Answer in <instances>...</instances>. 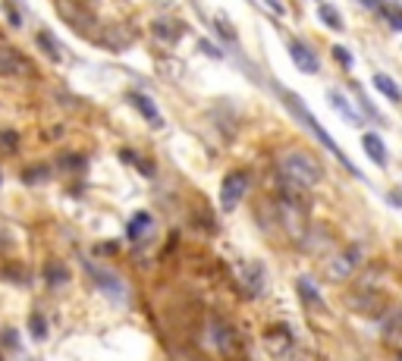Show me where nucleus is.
Masks as SVG:
<instances>
[{
  "label": "nucleus",
  "mask_w": 402,
  "mask_h": 361,
  "mask_svg": "<svg viewBox=\"0 0 402 361\" xmlns=\"http://www.w3.org/2000/svg\"><path fill=\"white\" fill-rule=\"evenodd\" d=\"M277 214H280V223L286 226L289 239H295V242H305L308 226H311V223H308V195H305V189H299V185H289V183L280 185Z\"/></svg>",
  "instance_id": "f257e3e1"
},
{
  "label": "nucleus",
  "mask_w": 402,
  "mask_h": 361,
  "mask_svg": "<svg viewBox=\"0 0 402 361\" xmlns=\"http://www.w3.org/2000/svg\"><path fill=\"white\" fill-rule=\"evenodd\" d=\"M277 170H280V176H283V183L299 185V189H311V185H318L320 179H324L320 160L314 154H308V151H299V148L283 151Z\"/></svg>",
  "instance_id": "f03ea898"
},
{
  "label": "nucleus",
  "mask_w": 402,
  "mask_h": 361,
  "mask_svg": "<svg viewBox=\"0 0 402 361\" xmlns=\"http://www.w3.org/2000/svg\"><path fill=\"white\" fill-rule=\"evenodd\" d=\"M264 349L273 355V361H314L311 352L302 349L295 333L289 327H283V324L264 330Z\"/></svg>",
  "instance_id": "7ed1b4c3"
},
{
  "label": "nucleus",
  "mask_w": 402,
  "mask_h": 361,
  "mask_svg": "<svg viewBox=\"0 0 402 361\" xmlns=\"http://www.w3.org/2000/svg\"><path fill=\"white\" fill-rule=\"evenodd\" d=\"M283 101H286V104H289V107H293V110H295V116H299L302 123H305V126H308V129H311V132H314V136H318V142H320V145H324V148H327V151H330V154H336V157H340V160H342V167H346V170H349V173H355V176H358V167H352V160H349V157H346V154H342V151H340V148H336V142H334V138H330V132H327V129H324V126H320V123H318V120H314V116H311V110H308V107H305V101H302V98H299V95H293V91H283Z\"/></svg>",
  "instance_id": "20e7f679"
},
{
  "label": "nucleus",
  "mask_w": 402,
  "mask_h": 361,
  "mask_svg": "<svg viewBox=\"0 0 402 361\" xmlns=\"http://www.w3.org/2000/svg\"><path fill=\"white\" fill-rule=\"evenodd\" d=\"M361 264H365V242H352V246H346L334 261H330L327 277L330 279H349Z\"/></svg>",
  "instance_id": "39448f33"
},
{
  "label": "nucleus",
  "mask_w": 402,
  "mask_h": 361,
  "mask_svg": "<svg viewBox=\"0 0 402 361\" xmlns=\"http://www.w3.org/2000/svg\"><path fill=\"white\" fill-rule=\"evenodd\" d=\"M57 10H60V16L79 35H89V32H95V28H98L95 13H91L85 3H79V0H57Z\"/></svg>",
  "instance_id": "423d86ee"
},
{
  "label": "nucleus",
  "mask_w": 402,
  "mask_h": 361,
  "mask_svg": "<svg viewBox=\"0 0 402 361\" xmlns=\"http://www.w3.org/2000/svg\"><path fill=\"white\" fill-rule=\"evenodd\" d=\"M208 333H211V342H214V349H217L223 358H236L239 355V333L236 330L226 324L223 317H211V324H208Z\"/></svg>",
  "instance_id": "0eeeda50"
},
{
  "label": "nucleus",
  "mask_w": 402,
  "mask_h": 361,
  "mask_svg": "<svg viewBox=\"0 0 402 361\" xmlns=\"http://www.w3.org/2000/svg\"><path fill=\"white\" fill-rule=\"evenodd\" d=\"M246 192H248V173L246 170L226 173L223 185H220V205H223V211H232V207L242 201Z\"/></svg>",
  "instance_id": "6e6552de"
},
{
  "label": "nucleus",
  "mask_w": 402,
  "mask_h": 361,
  "mask_svg": "<svg viewBox=\"0 0 402 361\" xmlns=\"http://www.w3.org/2000/svg\"><path fill=\"white\" fill-rule=\"evenodd\" d=\"M85 273L95 279V286L101 289V293H107L110 299H120V302L126 299V283L116 277L113 270H107V267H101V264H85Z\"/></svg>",
  "instance_id": "1a4fd4ad"
},
{
  "label": "nucleus",
  "mask_w": 402,
  "mask_h": 361,
  "mask_svg": "<svg viewBox=\"0 0 402 361\" xmlns=\"http://www.w3.org/2000/svg\"><path fill=\"white\" fill-rule=\"evenodd\" d=\"M286 50H289L293 63L302 69V73H308V75H311V73H318V69H320L318 57H314V50L308 48V44H302V41H295V38H293V41H286Z\"/></svg>",
  "instance_id": "9d476101"
},
{
  "label": "nucleus",
  "mask_w": 402,
  "mask_h": 361,
  "mask_svg": "<svg viewBox=\"0 0 402 361\" xmlns=\"http://www.w3.org/2000/svg\"><path fill=\"white\" fill-rule=\"evenodd\" d=\"M381 333H383V340H387V342L402 346V302H399V305H393L381 317Z\"/></svg>",
  "instance_id": "9b49d317"
},
{
  "label": "nucleus",
  "mask_w": 402,
  "mask_h": 361,
  "mask_svg": "<svg viewBox=\"0 0 402 361\" xmlns=\"http://www.w3.org/2000/svg\"><path fill=\"white\" fill-rule=\"evenodd\" d=\"M239 279L248 295H258L264 289V267L261 264H239Z\"/></svg>",
  "instance_id": "f8f14e48"
},
{
  "label": "nucleus",
  "mask_w": 402,
  "mask_h": 361,
  "mask_svg": "<svg viewBox=\"0 0 402 361\" xmlns=\"http://www.w3.org/2000/svg\"><path fill=\"white\" fill-rule=\"evenodd\" d=\"M361 148H365V154H368L377 167L387 164V145H383V138L377 136V132H365V136H361Z\"/></svg>",
  "instance_id": "ddd939ff"
},
{
  "label": "nucleus",
  "mask_w": 402,
  "mask_h": 361,
  "mask_svg": "<svg viewBox=\"0 0 402 361\" xmlns=\"http://www.w3.org/2000/svg\"><path fill=\"white\" fill-rule=\"evenodd\" d=\"M151 32H154L157 38H161V41L176 44V41H179V35H183V26H179V22H173L170 16H164V19H154Z\"/></svg>",
  "instance_id": "4468645a"
},
{
  "label": "nucleus",
  "mask_w": 402,
  "mask_h": 361,
  "mask_svg": "<svg viewBox=\"0 0 402 361\" xmlns=\"http://www.w3.org/2000/svg\"><path fill=\"white\" fill-rule=\"evenodd\" d=\"M132 104H136L138 113H142L151 126H161V123H164V120H161V110H157V104L151 101L148 95H142V91H132Z\"/></svg>",
  "instance_id": "2eb2a0df"
},
{
  "label": "nucleus",
  "mask_w": 402,
  "mask_h": 361,
  "mask_svg": "<svg viewBox=\"0 0 402 361\" xmlns=\"http://www.w3.org/2000/svg\"><path fill=\"white\" fill-rule=\"evenodd\" d=\"M374 89L381 91L383 98H390L393 104H399V101H402V89H399V82H396V79H390L387 73H377V75H374Z\"/></svg>",
  "instance_id": "dca6fc26"
},
{
  "label": "nucleus",
  "mask_w": 402,
  "mask_h": 361,
  "mask_svg": "<svg viewBox=\"0 0 402 361\" xmlns=\"http://www.w3.org/2000/svg\"><path fill=\"white\" fill-rule=\"evenodd\" d=\"M35 41H38V48H42L44 54H48V57H51V60H54V63H60V60H63V50L57 48V38H54V35L48 32V28H42V32L35 35Z\"/></svg>",
  "instance_id": "f3484780"
},
{
  "label": "nucleus",
  "mask_w": 402,
  "mask_h": 361,
  "mask_svg": "<svg viewBox=\"0 0 402 361\" xmlns=\"http://www.w3.org/2000/svg\"><path fill=\"white\" fill-rule=\"evenodd\" d=\"M19 66H22V57L16 54L13 48H3V44H0V75L19 73Z\"/></svg>",
  "instance_id": "a211bd4d"
},
{
  "label": "nucleus",
  "mask_w": 402,
  "mask_h": 361,
  "mask_svg": "<svg viewBox=\"0 0 402 361\" xmlns=\"http://www.w3.org/2000/svg\"><path fill=\"white\" fill-rule=\"evenodd\" d=\"M327 101H330V104H334V107H336V110H340V113H342V116H346L349 123H358V110H355V107H352V104H349V98H346V95H342V91H330V95H327Z\"/></svg>",
  "instance_id": "6ab92c4d"
},
{
  "label": "nucleus",
  "mask_w": 402,
  "mask_h": 361,
  "mask_svg": "<svg viewBox=\"0 0 402 361\" xmlns=\"http://www.w3.org/2000/svg\"><path fill=\"white\" fill-rule=\"evenodd\" d=\"M318 16H320V22H324L327 28H334V32H342V26H346V22H342V16H340V10L330 7V3H320Z\"/></svg>",
  "instance_id": "aec40b11"
},
{
  "label": "nucleus",
  "mask_w": 402,
  "mask_h": 361,
  "mask_svg": "<svg viewBox=\"0 0 402 361\" xmlns=\"http://www.w3.org/2000/svg\"><path fill=\"white\" fill-rule=\"evenodd\" d=\"M299 293H302V299H305L308 305H314V308H320V311H324V299H320L318 286H314L308 277H299Z\"/></svg>",
  "instance_id": "412c9836"
},
{
  "label": "nucleus",
  "mask_w": 402,
  "mask_h": 361,
  "mask_svg": "<svg viewBox=\"0 0 402 361\" xmlns=\"http://www.w3.org/2000/svg\"><path fill=\"white\" fill-rule=\"evenodd\" d=\"M151 230V214H132V220H129V226H126V232H129V239H142L145 232Z\"/></svg>",
  "instance_id": "4be33fe9"
},
{
  "label": "nucleus",
  "mask_w": 402,
  "mask_h": 361,
  "mask_svg": "<svg viewBox=\"0 0 402 361\" xmlns=\"http://www.w3.org/2000/svg\"><path fill=\"white\" fill-rule=\"evenodd\" d=\"M22 179H26L28 185H35V183H48V179H51V170H48V164H32V167H26V173H22Z\"/></svg>",
  "instance_id": "5701e85b"
},
{
  "label": "nucleus",
  "mask_w": 402,
  "mask_h": 361,
  "mask_svg": "<svg viewBox=\"0 0 402 361\" xmlns=\"http://www.w3.org/2000/svg\"><path fill=\"white\" fill-rule=\"evenodd\" d=\"M16 148H19V132H13V129L0 132V151H3V154H13Z\"/></svg>",
  "instance_id": "b1692460"
},
{
  "label": "nucleus",
  "mask_w": 402,
  "mask_h": 361,
  "mask_svg": "<svg viewBox=\"0 0 402 361\" xmlns=\"http://www.w3.org/2000/svg\"><path fill=\"white\" fill-rule=\"evenodd\" d=\"M28 330H32L35 340H44V336H48V320H44L42 314H32V320H28Z\"/></svg>",
  "instance_id": "393cba45"
},
{
  "label": "nucleus",
  "mask_w": 402,
  "mask_h": 361,
  "mask_svg": "<svg viewBox=\"0 0 402 361\" xmlns=\"http://www.w3.org/2000/svg\"><path fill=\"white\" fill-rule=\"evenodd\" d=\"M60 167H63V170H82V167H85V157L82 154H63L60 157Z\"/></svg>",
  "instance_id": "a878e982"
},
{
  "label": "nucleus",
  "mask_w": 402,
  "mask_h": 361,
  "mask_svg": "<svg viewBox=\"0 0 402 361\" xmlns=\"http://www.w3.org/2000/svg\"><path fill=\"white\" fill-rule=\"evenodd\" d=\"M334 57L342 63V69H352V63H355V60H352V54H349L346 48H340V44H336V48H334Z\"/></svg>",
  "instance_id": "bb28decb"
},
{
  "label": "nucleus",
  "mask_w": 402,
  "mask_h": 361,
  "mask_svg": "<svg viewBox=\"0 0 402 361\" xmlns=\"http://www.w3.org/2000/svg\"><path fill=\"white\" fill-rule=\"evenodd\" d=\"M48 279H51V283H66V279H69V273L66 270H60V267H48Z\"/></svg>",
  "instance_id": "cd10ccee"
},
{
  "label": "nucleus",
  "mask_w": 402,
  "mask_h": 361,
  "mask_svg": "<svg viewBox=\"0 0 402 361\" xmlns=\"http://www.w3.org/2000/svg\"><path fill=\"white\" fill-rule=\"evenodd\" d=\"M136 167L145 173V176H154V167H151V160H136Z\"/></svg>",
  "instance_id": "c85d7f7f"
},
{
  "label": "nucleus",
  "mask_w": 402,
  "mask_h": 361,
  "mask_svg": "<svg viewBox=\"0 0 402 361\" xmlns=\"http://www.w3.org/2000/svg\"><path fill=\"white\" fill-rule=\"evenodd\" d=\"M390 22H393L396 32H402V10H399V13H393V19H390Z\"/></svg>",
  "instance_id": "c756f323"
},
{
  "label": "nucleus",
  "mask_w": 402,
  "mask_h": 361,
  "mask_svg": "<svg viewBox=\"0 0 402 361\" xmlns=\"http://www.w3.org/2000/svg\"><path fill=\"white\" fill-rule=\"evenodd\" d=\"M264 3H267V7H271V10H273V13H277V16H283V7H280L277 0H264Z\"/></svg>",
  "instance_id": "7c9ffc66"
},
{
  "label": "nucleus",
  "mask_w": 402,
  "mask_h": 361,
  "mask_svg": "<svg viewBox=\"0 0 402 361\" xmlns=\"http://www.w3.org/2000/svg\"><path fill=\"white\" fill-rule=\"evenodd\" d=\"M361 3H365V7H371V10H374L377 3H381V0H361Z\"/></svg>",
  "instance_id": "2f4dec72"
},
{
  "label": "nucleus",
  "mask_w": 402,
  "mask_h": 361,
  "mask_svg": "<svg viewBox=\"0 0 402 361\" xmlns=\"http://www.w3.org/2000/svg\"><path fill=\"white\" fill-rule=\"evenodd\" d=\"M0 185H3V176H0Z\"/></svg>",
  "instance_id": "473e14b6"
}]
</instances>
